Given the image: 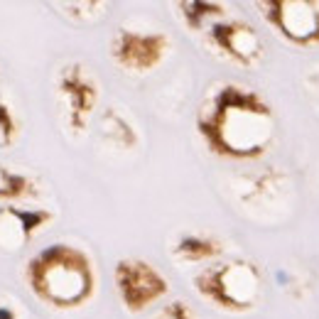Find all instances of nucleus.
Instances as JSON below:
<instances>
[{
	"label": "nucleus",
	"mask_w": 319,
	"mask_h": 319,
	"mask_svg": "<svg viewBox=\"0 0 319 319\" xmlns=\"http://www.w3.org/2000/svg\"><path fill=\"white\" fill-rule=\"evenodd\" d=\"M197 130L211 153L231 160H253L275 138L270 103L238 84H223L201 103Z\"/></svg>",
	"instance_id": "obj_1"
},
{
	"label": "nucleus",
	"mask_w": 319,
	"mask_h": 319,
	"mask_svg": "<svg viewBox=\"0 0 319 319\" xmlns=\"http://www.w3.org/2000/svg\"><path fill=\"white\" fill-rule=\"evenodd\" d=\"M27 283L42 302L69 309L84 305L93 295L96 275L84 251L66 243H54L30 260Z\"/></svg>",
	"instance_id": "obj_2"
},
{
	"label": "nucleus",
	"mask_w": 319,
	"mask_h": 319,
	"mask_svg": "<svg viewBox=\"0 0 319 319\" xmlns=\"http://www.w3.org/2000/svg\"><path fill=\"white\" fill-rule=\"evenodd\" d=\"M194 287L216 307L229 312H248L260 299L263 277L251 260H231L201 270L194 277Z\"/></svg>",
	"instance_id": "obj_3"
},
{
	"label": "nucleus",
	"mask_w": 319,
	"mask_h": 319,
	"mask_svg": "<svg viewBox=\"0 0 319 319\" xmlns=\"http://www.w3.org/2000/svg\"><path fill=\"white\" fill-rule=\"evenodd\" d=\"M260 15L297 47L319 44V3L312 0H268L258 3Z\"/></svg>",
	"instance_id": "obj_4"
},
{
	"label": "nucleus",
	"mask_w": 319,
	"mask_h": 319,
	"mask_svg": "<svg viewBox=\"0 0 319 319\" xmlns=\"http://www.w3.org/2000/svg\"><path fill=\"white\" fill-rule=\"evenodd\" d=\"M113 277L123 305L130 312H143L147 305H153L167 292V280L145 260H118Z\"/></svg>",
	"instance_id": "obj_5"
},
{
	"label": "nucleus",
	"mask_w": 319,
	"mask_h": 319,
	"mask_svg": "<svg viewBox=\"0 0 319 319\" xmlns=\"http://www.w3.org/2000/svg\"><path fill=\"white\" fill-rule=\"evenodd\" d=\"M57 91L64 101L69 128L74 133H84L91 113L96 108V101H99V86H96L93 77L86 71V66L79 64V62L66 64L59 71Z\"/></svg>",
	"instance_id": "obj_6"
},
{
	"label": "nucleus",
	"mask_w": 319,
	"mask_h": 319,
	"mask_svg": "<svg viewBox=\"0 0 319 319\" xmlns=\"http://www.w3.org/2000/svg\"><path fill=\"white\" fill-rule=\"evenodd\" d=\"M170 49V40L160 32H133L121 30L113 37L110 54L113 59L130 71H150L165 59Z\"/></svg>",
	"instance_id": "obj_7"
},
{
	"label": "nucleus",
	"mask_w": 319,
	"mask_h": 319,
	"mask_svg": "<svg viewBox=\"0 0 319 319\" xmlns=\"http://www.w3.org/2000/svg\"><path fill=\"white\" fill-rule=\"evenodd\" d=\"M211 42L236 64L255 66L263 59V42L251 25L241 20L219 22L211 27Z\"/></svg>",
	"instance_id": "obj_8"
},
{
	"label": "nucleus",
	"mask_w": 319,
	"mask_h": 319,
	"mask_svg": "<svg viewBox=\"0 0 319 319\" xmlns=\"http://www.w3.org/2000/svg\"><path fill=\"white\" fill-rule=\"evenodd\" d=\"M49 221H52V214L44 209L3 207L0 209V248L3 251H17L22 243L30 241Z\"/></svg>",
	"instance_id": "obj_9"
},
{
	"label": "nucleus",
	"mask_w": 319,
	"mask_h": 319,
	"mask_svg": "<svg viewBox=\"0 0 319 319\" xmlns=\"http://www.w3.org/2000/svg\"><path fill=\"white\" fill-rule=\"evenodd\" d=\"M223 251L216 238H209V236H199V233H187L182 236L179 241L175 243V258L179 260H187V263H204V260H211Z\"/></svg>",
	"instance_id": "obj_10"
},
{
	"label": "nucleus",
	"mask_w": 319,
	"mask_h": 319,
	"mask_svg": "<svg viewBox=\"0 0 319 319\" xmlns=\"http://www.w3.org/2000/svg\"><path fill=\"white\" fill-rule=\"evenodd\" d=\"M101 133L108 138L110 143L121 145V147H135L138 145V133L133 128V123L121 116L116 108H108L101 118Z\"/></svg>",
	"instance_id": "obj_11"
},
{
	"label": "nucleus",
	"mask_w": 319,
	"mask_h": 319,
	"mask_svg": "<svg viewBox=\"0 0 319 319\" xmlns=\"http://www.w3.org/2000/svg\"><path fill=\"white\" fill-rule=\"evenodd\" d=\"M27 194H34L32 179L0 165V199H22Z\"/></svg>",
	"instance_id": "obj_12"
},
{
	"label": "nucleus",
	"mask_w": 319,
	"mask_h": 319,
	"mask_svg": "<svg viewBox=\"0 0 319 319\" xmlns=\"http://www.w3.org/2000/svg\"><path fill=\"white\" fill-rule=\"evenodd\" d=\"M177 8H179L182 17H184V22H187V27H192V30H201V27H204V20L223 15V5H219V3H199V0H189V3H179Z\"/></svg>",
	"instance_id": "obj_13"
},
{
	"label": "nucleus",
	"mask_w": 319,
	"mask_h": 319,
	"mask_svg": "<svg viewBox=\"0 0 319 319\" xmlns=\"http://www.w3.org/2000/svg\"><path fill=\"white\" fill-rule=\"evenodd\" d=\"M17 130H20V128H17V121H15V116H12L10 106L0 99V145H3V147L12 145V140L17 138Z\"/></svg>",
	"instance_id": "obj_14"
},
{
	"label": "nucleus",
	"mask_w": 319,
	"mask_h": 319,
	"mask_svg": "<svg viewBox=\"0 0 319 319\" xmlns=\"http://www.w3.org/2000/svg\"><path fill=\"white\" fill-rule=\"evenodd\" d=\"M157 319H197V317H194V312H192L184 302H170V305L160 312Z\"/></svg>",
	"instance_id": "obj_15"
},
{
	"label": "nucleus",
	"mask_w": 319,
	"mask_h": 319,
	"mask_svg": "<svg viewBox=\"0 0 319 319\" xmlns=\"http://www.w3.org/2000/svg\"><path fill=\"white\" fill-rule=\"evenodd\" d=\"M0 319H17L15 309L8 307V305H0Z\"/></svg>",
	"instance_id": "obj_16"
}]
</instances>
